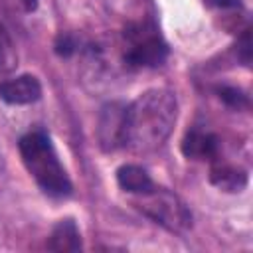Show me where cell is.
Segmentation results:
<instances>
[{
    "instance_id": "8fae6325",
    "label": "cell",
    "mask_w": 253,
    "mask_h": 253,
    "mask_svg": "<svg viewBox=\"0 0 253 253\" xmlns=\"http://www.w3.org/2000/svg\"><path fill=\"white\" fill-rule=\"evenodd\" d=\"M18 65V53L6 28L0 24V75H8Z\"/></svg>"
},
{
    "instance_id": "9a60e30c",
    "label": "cell",
    "mask_w": 253,
    "mask_h": 253,
    "mask_svg": "<svg viewBox=\"0 0 253 253\" xmlns=\"http://www.w3.org/2000/svg\"><path fill=\"white\" fill-rule=\"evenodd\" d=\"M211 2L219 8H237L239 6V0H211Z\"/></svg>"
},
{
    "instance_id": "2e32d148",
    "label": "cell",
    "mask_w": 253,
    "mask_h": 253,
    "mask_svg": "<svg viewBox=\"0 0 253 253\" xmlns=\"http://www.w3.org/2000/svg\"><path fill=\"white\" fill-rule=\"evenodd\" d=\"M22 4L26 8V12H34L38 8V0H22Z\"/></svg>"
},
{
    "instance_id": "30bf717a",
    "label": "cell",
    "mask_w": 253,
    "mask_h": 253,
    "mask_svg": "<svg viewBox=\"0 0 253 253\" xmlns=\"http://www.w3.org/2000/svg\"><path fill=\"white\" fill-rule=\"evenodd\" d=\"M117 182L125 192H130V194H136V196L146 194L148 190L154 188L148 172L142 166H136V164H123L117 170Z\"/></svg>"
},
{
    "instance_id": "7a4b0ae2",
    "label": "cell",
    "mask_w": 253,
    "mask_h": 253,
    "mask_svg": "<svg viewBox=\"0 0 253 253\" xmlns=\"http://www.w3.org/2000/svg\"><path fill=\"white\" fill-rule=\"evenodd\" d=\"M18 146L24 166L45 194L53 198H65L71 194V180L61 166L49 136L43 130H32L24 134Z\"/></svg>"
},
{
    "instance_id": "6da1fadb",
    "label": "cell",
    "mask_w": 253,
    "mask_h": 253,
    "mask_svg": "<svg viewBox=\"0 0 253 253\" xmlns=\"http://www.w3.org/2000/svg\"><path fill=\"white\" fill-rule=\"evenodd\" d=\"M178 119V101L170 89H148L125 111L123 148L134 154L158 150L170 136Z\"/></svg>"
},
{
    "instance_id": "277c9868",
    "label": "cell",
    "mask_w": 253,
    "mask_h": 253,
    "mask_svg": "<svg viewBox=\"0 0 253 253\" xmlns=\"http://www.w3.org/2000/svg\"><path fill=\"white\" fill-rule=\"evenodd\" d=\"M125 40V61L130 67H158L168 57V45L152 22L126 26Z\"/></svg>"
},
{
    "instance_id": "8992f818",
    "label": "cell",
    "mask_w": 253,
    "mask_h": 253,
    "mask_svg": "<svg viewBox=\"0 0 253 253\" xmlns=\"http://www.w3.org/2000/svg\"><path fill=\"white\" fill-rule=\"evenodd\" d=\"M42 97V85L34 75H18L0 83V99L10 105H30Z\"/></svg>"
},
{
    "instance_id": "5bb4252c",
    "label": "cell",
    "mask_w": 253,
    "mask_h": 253,
    "mask_svg": "<svg viewBox=\"0 0 253 253\" xmlns=\"http://www.w3.org/2000/svg\"><path fill=\"white\" fill-rule=\"evenodd\" d=\"M237 57L243 61V65L251 63V30H243L241 38L237 40Z\"/></svg>"
},
{
    "instance_id": "52a82bcc",
    "label": "cell",
    "mask_w": 253,
    "mask_h": 253,
    "mask_svg": "<svg viewBox=\"0 0 253 253\" xmlns=\"http://www.w3.org/2000/svg\"><path fill=\"white\" fill-rule=\"evenodd\" d=\"M219 142L217 136L202 130V128H192L184 134L182 138V154L192 160H213L217 156Z\"/></svg>"
},
{
    "instance_id": "9c48e42d",
    "label": "cell",
    "mask_w": 253,
    "mask_h": 253,
    "mask_svg": "<svg viewBox=\"0 0 253 253\" xmlns=\"http://www.w3.org/2000/svg\"><path fill=\"white\" fill-rule=\"evenodd\" d=\"M210 182L223 192H241L247 186V172L231 164H215L210 170Z\"/></svg>"
},
{
    "instance_id": "7c38bea8",
    "label": "cell",
    "mask_w": 253,
    "mask_h": 253,
    "mask_svg": "<svg viewBox=\"0 0 253 253\" xmlns=\"http://www.w3.org/2000/svg\"><path fill=\"white\" fill-rule=\"evenodd\" d=\"M217 97H219L227 107H231V109H245V107L249 105L247 95H245L241 89H237V87L221 85V87H217Z\"/></svg>"
},
{
    "instance_id": "ba28073f",
    "label": "cell",
    "mask_w": 253,
    "mask_h": 253,
    "mask_svg": "<svg viewBox=\"0 0 253 253\" xmlns=\"http://www.w3.org/2000/svg\"><path fill=\"white\" fill-rule=\"evenodd\" d=\"M47 249L57 251V253H65V251H79L81 249V235L77 229V223L71 217L59 219L49 235L47 241Z\"/></svg>"
},
{
    "instance_id": "3957f363",
    "label": "cell",
    "mask_w": 253,
    "mask_h": 253,
    "mask_svg": "<svg viewBox=\"0 0 253 253\" xmlns=\"http://www.w3.org/2000/svg\"><path fill=\"white\" fill-rule=\"evenodd\" d=\"M134 206L152 221H156L158 225H162L172 233L182 235L192 227V213L188 206L166 188L154 186L146 194H140Z\"/></svg>"
},
{
    "instance_id": "4fadbf2b",
    "label": "cell",
    "mask_w": 253,
    "mask_h": 253,
    "mask_svg": "<svg viewBox=\"0 0 253 253\" xmlns=\"http://www.w3.org/2000/svg\"><path fill=\"white\" fill-rule=\"evenodd\" d=\"M53 47H55V53H59L63 57H69L77 49V40L71 34H59Z\"/></svg>"
},
{
    "instance_id": "5b68a950",
    "label": "cell",
    "mask_w": 253,
    "mask_h": 253,
    "mask_svg": "<svg viewBox=\"0 0 253 253\" xmlns=\"http://www.w3.org/2000/svg\"><path fill=\"white\" fill-rule=\"evenodd\" d=\"M125 111L126 105L121 101L107 103L99 113V125H97V138L99 146L105 152H113L117 148H123V126H125Z\"/></svg>"
}]
</instances>
